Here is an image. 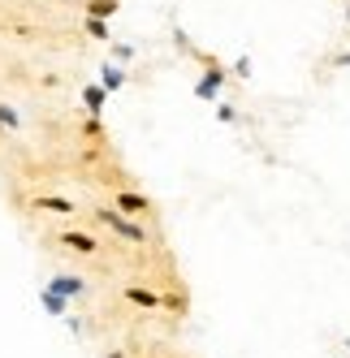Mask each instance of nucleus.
Here are the masks:
<instances>
[{
  "instance_id": "2",
  "label": "nucleus",
  "mask_w": 350,
  "mask_h": 358,
  "mask_svg": "<svg viewBox=\"0 0 350 358\" xmlns=\"http://www.w3.org/2000/svg\"><path fill=\"white\" fill-rule=\"evenodd\" d=\"M121 298L134 302L139 311H160V306H164V294L160 289H147V285H126V289H121Z\"/></svg>"
},
{
  "instance_id": "6",
  "label": "nucleus",
  "mask_w": 350,
  "mask_h": 358,
  "mask_svg": "<svg viewBox=\"0 0 350 358\" xmlns=\"http://www.w3.org/2000/svg\"><path fill=\"white\" fill-rule=\"evenodd\" d=\"M61 242H65L69 250H83V255H99V242H95L91 234H78V229H65V234H61Z\"/></svg>"
},
{
  "instance_id": "3",
  "label": "nucleus",
  "mask_w": 350,
  "mask_h": 358,
  "mask_svg": "<svg viewBox=\"0 0 350 358\" xmlns=\"http://www.w3.org/2000/svg\"><path fill=\"white\" fill-rule=\"evenodd\" d=\"M117 212H126V216H147L152 212V199H143L134 190H117Z\"/></svg>"
},
{
  "instance_id": "10",
  "label": "nucleus",
  "mask_w": 350,
  "mask_h": 358,
  "mask_svg": "<svg viewBox=\"0 0 350 358\" xmlns=\"http://www.w3.org/2000/svg\"><path fill=\"white\" fill-rule=\"evenodd\" d=\"M35 203H39V208H48V212H65V216L74 212V203H65V199H57V194H39Z\"/></svg>"
},
{
  "instance_id": "12",
  "label": "nucleus",
  "mask_w": 350,
  "mask_h": 358,
  "mask_svg": "<svg viewBox=\"0 0 350 358\" xmlns=\"http://www.w3.org/2000/svg\"><path fill=\"white\" fill-rule=\"evenodd\" d=\"M18 125H22V121H18V113L0 104V130H18Z\"/></svg>"
},
{
  "instance_id": "15",
  "label": "nucleus",
  "mask_w": 350,
  "mask_h": 358,
  "mask_svg": "<svg viewBox=\"0 0 350 358\" xmlns=\"http://www.w3.org/2000/svg\"><path fill=\"white\" fill-rule=\"evenodd\" d=\"M216 117H220V121H238V113H234L230 104H220V108H216Z\"/></svg>"
},
{
  "instance_id": "14",
  "label": "nucleus",
  "mask_w": 350,
  "mask_h": 358,
  "mask_svg": "<svg viewBox=\"0 0 350 358\" xmlns=\"http://www.w3.org/2000/svg\"><path fill=\"white\" fill-rule=\"evenodd\" d=\"M87 31H91L95 39H104V35H108V27H104V22H99V17H87Z\"/></svg>"
},
{
  "instance_id": "1",
  "label": "nucleus",
  "mask_w": 350,
  "mask_h": 358,
  "mask_svg": "<svg viewBox=\"0 0 350 358\" xmlns=\"http://www.w3.org/2000/svg\"><path fill=\"white\" fill-rule=\"evenodd\" d=\"M95 220L104 224L108 234H117V238H126V242H134V246H143L147 238H152V234H147V229H143L139 220H130L126 212H117V208H99V212H95Z\"/></svg>"
},
{
  "instance_id": "4",
  "label": "nucleus",
  "mask_w": 350,
  "mask_h": 358,
  "mask_svg": "<svg viewBox=\"0 0 350 358\" xmlns=\"http://www.w3.org/2000/svg\"><path fill=\"white\" fill-rule=\"evenodd\" d=\"M225 78H230V73H225V69H216V65H212V69L204 73V78H199L195 95H199V99H216V95H220V87H225Z\"/></svg>"
},
{
  "instance_id": "9",
  "label": "nucleus",
  "mask_w": 350,
  "mask_h": 358,
  "mask_svg": "<svg viewBox=\"0 0 350 358\" xmlns=\"http://www.w3.org/2000/svg\"><path fill=\"white\" fill-rule=\"evenodd\" d=\"M83 99H87L91 117H99V108H104V87H83Z\"/></svg>"
},
{
  "instance_id": "7",
  "label": "nucleus",
  "mask_w": 350,
  "mask_h": 358,
  "mask_svg": "<svg viewBox=\"0 0 350 358\" xmlns=\"http://www.w3.org/2000/svg\"><path fill=\"white\" fill-rule=\"evenodd\" d=\"M39 302H43V311H48V315H65V311H69V298H61L57 289H48V285H43Z\"/></svg>"
},
{
  "instance_id": "8",
  "label": "nucleus",
  "mask_w": 350,
  "mask_h": 358,
  "mask_svg": "<svg viewBox=\"0 0 350 358\" xmlns=\"http://www.w3.org/2000/svg\"><path fill=\"white\" fill-rule=\"evenodd\" d=\"M99 83H104V91H121V87H126V69H121V65H104Z\"/></svg>"
},
{
  "instance_id": "13",
  "label": "nucleus",
  "mask_w": 350,
  "mask_h": 358,
  "mask_svg": "<svg viewBox=\"0 0 350 358\" xmlns=\"http://www.w3.org/2000/svg\"><path fill=\"white\" fill-rule=\"evenodd\" d=\"M164 306H169V311H178V315H182V311H186V294H169V298H164Z\"/></svg>"
},
{
  "instance_id": "5",
  "label": "nucleus",
  "mask_w": 350,
  "mask_h": 358,
  "mask_svg": "<svg viewBox=\"0 0 350 358\" xmlns=\"http://www.w3.org/2000/svg\"><path fill=\"white\" fill-rule=\"evenodd\" d=\"M48 289H57V294H61V298H69V302L87 294V285H83V276H69V272H65V276H52V280H48Z\"/></svg>"
},
{
  "instance_id": "11",
  "label": "nucleus",
  "mask_w": 350,
  "mask_h": 358,
  "mask_svg": "<svg viewBox=\"0 0 350 358\" xmlns=\"http://www.w3.org/2000/svg\"><path fill=\"white\" fill-rule=\"evenodd\" d=\"M87 13L104 22V17H113V13H117V0H91V5H87Z\"/></svg>"
},
{
  "instance_id": "16",
  "label": "nucleus",
  "mask_w": 350,
  "mask_h": 358,
  "mask_svg": "<svg viewBox=\"0 0 350 358\" xmlns=\"http://www.w3.org/2000/svg\"><path fill=\"white\" fill-rule=\"evenodd\" d=\"M104 358H126V354H121V350H108V354H104Z\"/></svg>"
}]
</instances>
